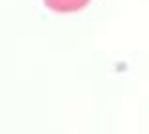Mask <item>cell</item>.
Returning <instances> with one entry per match:
<instances>
[{
  "label": "cell",
  "instance_id": "cell-1",
  "mask_svg": "<svg viewBox=\"0 0 149 134\" xmlns=\"http://www.w3.org/2000/svg\"><path fill=\"white\" fill-rule=\"evenodd\" d=\"M91 0H44V4L49 10L57 11V13H74L83 8L89 6Z\"/></svg>",
  "mask_w": 149,
  "mask_h": 134
}]
</instances>
